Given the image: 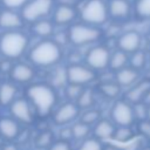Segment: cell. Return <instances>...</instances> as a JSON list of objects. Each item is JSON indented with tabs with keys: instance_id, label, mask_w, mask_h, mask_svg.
Instances as JSON below:
<instances>
[{
	"instance_id": "obj_35",
	"label": "cell",
	"mask_w": 150,
	"mask_h": 150,
	"mask_svg": "<svg viewBox=\"0 0 150 150\" xmlns=\"http://www.w3.org/2000/svg\"><path fill=\"white\" fill-rule=\"evenodd\" d=\"M148 111H149V108H146V104L144 102L135 103V107H134L135 117H137L139 121L145 120L148 117Z\"/></svg>"
},
{
	"instance_id": "obj_12",
	"label": "cell",
	"mask_w": 150,
	"mask_h": 150,
	"mask_svg": "<svg viewBox=\"0 0 150 150\" xmlns=\"http://www.w3.org/2000/svg\"><path fill=\"white\" fill-rule=\"evenodd\" d=\"M109 16L115 20H124L130 15L131 6L129 0H109L108 2Z\"/></svg>"
},
{
	"instance_id": "obj_43",
	"label": "cell",
	"mask_w": 150,
	"mask_h": 150,
	"mask_svg": "<svg viewBox=\"0 0 150 150\" xmlns=\"http://www.w3.org/2000/svg\"><path fill=\"white\" fill-rule=\"evenodd\" d=\"M148 118L150 120V105H149V111H148Z\"/></svg>"
},
{
	"instance_id": "obj_40",
	"label": "cell",
	"mask_w": 150,
	"mask_h": 150,
	"mask_svg": "<svg viewBox=\"0 0 150 150\" xmlns=\"http://www.w3.org/2000/svg\"><path fill=\"white\" fill-rule=\"evenodd\" d=\"M142 102H144L146 105H150V90L146 93V95L144 96V98H143V101Z\"/></svg>"
},
{
	"instance_id": "obj_9",
	"label": "cell",
	"mask_w": 150,
	"mask_h": 150,
	"mask_svg": "<svg viewBox=\"0 0 150 150\" xmlns=\"http://www.w3.org/2000/svg\"><path fill=\"white\" fill-rule=\"evenodd\" d=\"M111 117L118 125H130L135 120L134 108L128 101H117L111 109Z\"/></svg>"
},
{
	"instance_id": "obj_26",
	"label": "cell",
	"mask_w": 150,
	"mask_h": 150,
	"mask_svg": "<svg viewBox=\"0 0 150 150\" xmlns=\"http://www.w3.org/2000/svg\"><path fill=\"white\" fill-rule=\"evenodd\" d=\"M94 104V94L91 89H83L82 94L77 98V105L82 109H89Z\"/></svg>"
},
{
	"instance_id": "obj_8",
	"label": "cell",
	"mask_w": 150,
	"mask_h": 150,
	"mask_svg": "<svg viewBox=\"0 0 150 150\" xmlns=\"http://www.w3.org/2000/svg\"><path fill=\"white\" fill-rule=\"evenodd\" d=\"M67 76L69 83H76L83 86L94 81L95 71L89 66L84 67L81 64H71L67 68Z\"/></svg>"
},
{
	"instance_id": "obj_33",
	"label": "cell",
	"mask_w": 150,
	"mask_h": 150,
	"mask_svg": "<svg viewBox=\"0 0 150 150\" xmlns=\"http://www.w3.org/2000/svg\"><path fill=\"white\" fill-rule=\"evenodd\" d=\"M77 150H103V146L96 138H89L86 139Z\"/></svg>"
},
{
	"instance_id": "obj_34",
	"label": "cell",
	"mask_w": 150,
	"mask_h": 150,
	"mask_svg": "<svg viewBox=\"0 0 150 150\" xmlns=\"http://www.w3.org/2000/svg\"><path fill=\"white\" fill-rule=\"evenodd\" d=\"M66 91H67V96L69 98H79L80 95L82 94L83 91V88L81 84H76V83H69L66 88Z\"/></svg>"
},
{
	"instance_id": "obj_36",
	"label": "cell",
	"mask_w": 150,
	"mask_h": 150,
	"mask_svg": "<svg viewBox=\"0 0 150 150\" xmlns=\"http://www.w3.org/2000/svg\"><path fill=\"white\" fill-rule=\"evenodd\" d=\"M27 2H28V0H2L4 6L6 8H8V9H14V8L23 7Z\"/></svg>"
},
{
	"instance_id": "obj_20",
	"label": "cell",
	"mask_w": 150,
	"mask_h": 150,
	"mask_svg": "<svg viewBox=\"0 0 150 150\" xmlns=\"http://www.w3.org/2000/svg\"><path fill=\"white\" fill-rule=\"evenodd\" d=\"M94 134L97 138H102V139L103 138H110L115 134V128L109 121L103 120L96 124V127L94 129Z\"/></svg>"
},
{
	"instance_id": "obj_3",
	"label": "cell",
	"mask_w": 150,
	"mask_h": 150,
	"mask_svg": "<svg viewBox=\"0 0 150 150\" xmlns=\"http://www.w3.org/2000/svg\"><path fill=\"white\" fill-rule=\"evenodd\" d=\"M28 45L27 36L21 32H7L0 39V52L9 59L19 57L23 54Z\"/></svg>"
},
{
	"instance_id": "obj_29",
	"label": "cell",
	"mask_w": 150,
	"mask_h": 150,
	"mask_svg": "<svg viewBox=\"0 0 150 150\" xmlns=\"http://www.w3.org/2000/svg\"><path fill=\"white\" fill-rule=\"evenodd\" d=\"M89 125L83 123V122H79V123H75L71 128V132H73V137L74 138H77V139H81V138H84L88 134H89Z\"/></svg>"
},
{
	"instance_id": "obj_13",
	"label": "cell",
	"mask_w": 150,
	"mask_h": 150,
	"mask_svg": "<svg viewBox=\"0 0 150 150\" xmlns=\"http://www.w3.org/2000/svg\"><path fill=\"white\" fill-rule=\"evenodd\" d=\"M11 111H12V115L16 120H19L23 123H30L32 122V112H30L28 102L26 100L20 98V100L12 102Z\"/></svg>"
},
{
	"instance_id": "obj_32",
	"label": "cell",
	"mask_w": 150,
	"mask_h": 150,
	"mask_svg": "<svg viewBox=\"0 0 150 150\" xmlns=\"http://www.w3.org/2000/svg\"><path fill=\"white\" fill-rule=\"evenodd\" d=\"M100 120V111L98 110H88L81 116V122L90 125Z\"/></svg>"
},
{
	"instance_id": "obj_16",
	"label": "cell",
	"mask_w": 150,
	"mask_h": 150,
	"mask_svg": "<svg viewBox=\"0 0 150 150\" xmlns=\"http://www.w3.org/2000/svg\"><path fill=\"white\" fill-rule=\"evenodd\" d=\"M22 16L11 9L2 11L0 13V27L5 29H15L22 26Z\"/></svg>"
},
{
	"instance_id": "obj_41",
	"label": "cell",
	"mask_w": 150,
	"mask_h": 150,
	"mask_svg": "<svg viewBox=\"0 0 150 150\" xmlns=\"http://www.w3.org/2000/svg\"><path fill=\"white\" fill-rule=\"evenodd\" d=\"M2 150H16V146L11 144V145H7V146H5Z\"/></svg>"
},
{
	"instance_id": "obj_37",
	"label": "cell",
	"mask_w": 150,
	"mask_h": 150,
	"mask_svg": "<svg viewBox=\"0 0 150 150\" xmlns=\"http://www.w3.org/2000/svg\"><path fill=\"white\" fill-rule=\"evenodd\" d=\"M48 150H71L70 148V144L68 143V141H64V139H61L59 142H55L53 143Z\"/></svg>"
},
{
	"instance_id": "obj_5",
	"label": "cell",
	"mask_w": 150,
	"mask_h": 150,
	"mask_svg": "<svg viewBox=\"0 0 150 150\" xmlns=\"http://www.w3.org/2000/svg\"><path fill=\"white\" fill-rule=\"evenodd\" d=\"M102 33L94 25L89 23H77L69 28L68 38L70 42L75 46H83L97 41Z\"/></svg>"
},
{
	"instance_id": "obj_15",
	"label": "cell",
	"mask_w": 150,
	"mask_h": 150,
	"mask_svg": "<svg viewBox=\"0 0 150 150\" xmlns=\"http://www.w3.org/2000/svg\"><path fill=\"white\" fill-rule=\"evenodd\" d=\"M11 77L15 82L27 83V82H30L34 79V70L28 64L19 63V64H15L12 68V70H11Z\"/></svg>"
},
{
	"instance_id": "obj_2",
	"label": "cell",
	"mask_w": 150,
	"mask_h": 150,
	"mask_svg": "<svg viewBox=\"0 0 150 150\" xmlns=\"http://www.w3.org/2000/svg\"><path fill=\"white\" fill-rule=\"evenodd\" d=\"M60 46L50 40H45L38 43L29 53L30 61L40 67H50L56 64L61 59Z\"/></svg>"
},
{
	"instance_id": "obj_17",
	"label": "cell",
	"mask_w": 150,
	"mask_h": 150,
	"mask_svg": "<svg viewBox=\"0 0 150 150\" xmlns=\"http://www.w3.org/2000/svg\"><path fill=\"white\" fill-rule=\"evenodd\" d=\"M76 16V11L70 5H60L54 12V21L57 25H66L71 22Z\"/></svg>"
},
{
	"instance_id": "obj_25",
	"label": "cell",
	"mask_w": 150,
	"mask_h": 150,
	"mask_svg": "<svg viewBox=\"0 0 150 150\" xmlns=\"http://www.w3.org/2000/svg\"><path fill=\"white\" fill-rule=\"evenodd\" d=\"M135 15L141 20L150 19V0H137L135 5Z\"/></svg>"
},
{
	"instance_id": "obj_11",
	"label": "cell",
	"mask_w": 150,
	"mask_h": 150,
	"mask_svg": "<svg viewBox=\"0 0 150 150\" xmlns=\"http://www.w3.org/2000/svg\"><path fill=\"white\" fill-rule=\"evenodd\" d=\"M79 112H80V107L77 104L64 103L56 110L54 115V121L57 124H66L74 121L79 116Z\"/></svg>"
},
{
	"instance_id": "obj_27",
	"label": "cell",
	"mask_w": 150,
	"mask_h": 150,
	"mask_svg": "<svg viewBox=\"0 0 150 150\" xmlns=\"http://www.w3.org/2000/svg\"><path fill=\"white\" fill-rule=\"evenodd\" d=\"M52 144H53V134L48 130L40 132L38 135V137L35 138V146L36 148L45 149V148L50 146Z\"/></svg>"
},
{
	"instance_id": "obj_14",
	"label": "cell",
	"mask_w": 150,
	"mask_h": 150,
	"mask_svg": "<svg viewBox=\"0 0 150 150\" xmlns=\"http://www.w3.org/2000/svg\"><path fill=\"white\" fill-rule=\"evenodd\" d=\"M150 90V81L149 80H144L138 82L136 86H134L125 95V100L129 103H138L142 102L144 96L146 95V93Z\"/></svg>"
},
{
	"instance_id": "obj_46",
	"label": "cell",
	"mask_w": 150,
	"mask_h": 150,
	"mask_svg": "<svg viewBox=\"0 0 150 150\" xmlns=\"http://www.w3.org/2000/svg\"><path fill=\"white\" fill-rule=\"evenodd\" d=\"M149 59H150V54H149Z\"/></svg>"
},
{
	"instance_id": "obj_4",
	"label": "cell",
	"mask_w": 150,
	"mask_h": 150,
	"mask_svg": "<svg viewBox=\"0 0 150 150\" xmlns=\"http://www.w3.org/2000/svg\"><path fill=\"white\" fill-rule=\"evenodd\" d=\"M108 16V5L103 0H88L81 9V19L89 25H102Z\"/></svg>"
},
{
	"instance_id": "obj_23",
	"label": "cell",
	"mask_w": 150,
	"mask_h": 150,
	"mask_svg": "<svg viewBox=\"0 0 150 150\" xmlns=\"http://www.w3.org/2000/svg\"><path fill=\"white\" fill-rule=\"evenodd\" d=\"M128 53L123 52V50H117L111 56H110V62H109V67L112 70H120L122 68L125 67L127 62H128Z\"/></svg>"
},
{
	"instance_id": "obj_38",
	"label": "cell",
	"mask_w": 150,
	"mask_h": 150,
	"mask_svg": "<svg viewBox=\"0 0 150 150\" xmlns=\"http://www.w3.org/2000/svg\"><path fill=\"white\" fill-rule=\"evenodd\" d=\"M138 130L148 138H150V120L146 121V120H142L139 121V124H138Z\"/></svg>"
},
{
	"instance_id": "obj_28",
	"label": "cell",
	"mask_w": 150,
	"mask_h": 150,
	"mask_svg": "<svg viewBox=\"0 0 150 150\" xmlns=\"http://www.w3.org/2000/svg\"><path fill=\"white\" fill-rule=\"evenodd\" d=\"M145 62H146V55H145L144 52H142V50L138 49V50H136V52L132 53V56L130 59L131 67H134L135 69L139 70V69H142L144 67Z\"/></svg>"
},
{
	"instance_id": "obj_22",
	"label": "cell",
	"mask_w": 150,
	"mask_h": 150,
	"mask_svg": "<svg viewBox=\"0 0 150 150\" xmlns=\"http://www.w3.org/2000/svg\"><path fill=\"white\" fill-rule=\"evenodd\" d=\"M33 30L36 35L42 36V38H47V36H50L53 34L54 27H53V23L50 21L41 19V20L35 21V23L33 26Z\"/></svg>"
},
{
	"instance_id": "obj_24",
	"label": "cell",
	"mask_w": 150,
	"mask_h": 150,
	"mask_svg": "<svg viewBox=\"0 0 150 150\" xmlns=\"http://www.w3.org/2000/svg\"><path fill=\"white\" fill-rule=\"evenodd\" d=\"M98 90L108 98H115L121 91V86L117 82H103L100 84Z\"/></svg>"
},
{
	"instance_id": "obj_31",
	"label": "cell",
	"mask_w": 150,
	"mask_h": 150,
	"mask_svg": "<svg viewBox=\"0 0 150 150\" xmlns=\"http://www.w3.org/2000/svg\"><path fill=\"white\" fill-rule=\"evenodd\" d=\"M66 81H68V76H67V69H57L54 75H53V79H52V83L56 87H60V86H64L66 84Z\"/></svg>"
},
{
	"instance_id": "obj_21",
	"label": "cell",
	"mask_w": 150,
	"mask_h": 150,
	"mask_svg": "<svg viewBox=\"0 0 150 150\" xmlns=\"http://www.w3.org/2000/svg\"><path fill=\"white\" fill-rule=\"evenodd\" d=\"M16 94V88L14 84L11 83H4L0 87V104L7 105L12 104L14 97Z\"/></svg>"
},
{
	"instance_id": "obj_39",
	"label": "cell",
	"mask_w": 150,
	"mask_h": 150,
	"mask_svg": "<svg viewBox=\"0 0 150 150\" xmlns=\"http://www.w3.org/2000/svg\"><path fill=\"white\" fill-rule=\"evenodd\" d=\"M61 137H62V139H64V141H68L69 138H71V137H73L71 129H63V130L61 131Z\"/></svg>"
},
{
	"instance_id": "obj_44",
	"label": "cell",
	"mask_w": 150,
	"mask_h": 150,
	"mask_svg": "<svg viewBox=\"0 0 150 150\" xmlns=\"http://www.w3.org/2000/svg\"><path fill=\"white\" fill-rule=\"evenodd\" d=\"M148 41H149V42H150V34H149V35H148Z\"/></svg>"
},
{
	"instance_id": "obj_19",
	"label": "cell",
	"mask_w": 150,
	"mask_h": 150,
	"mask_svg": "<svg viewBox=\"0 0 150 150\" xmlns=\"http://www.w3.org/2000/svg\"><path fill=\"white\" fill-rule=\"evenodd\" d=\"M0 134L8 139H13L19 134V125L18 123L8 117L0 120Z\"/></svg>"
},
{
	"instance_id": "obj_18",
	"label": "cell",
	"mask_w": 150,
	"mask_h": 150,
	"mask_svg": "<svg viewBox=\"0 0 150 150\" xmlns=\"http://www.w3.org/2000/svg\"><path fill=\"white\" fill-rule=\"evenodd\" d=\"M138 77V70L134 67H124L120 70H117L116 74V82L121 87H128L136 82Z\"/></svg>"
},
{
	"instance_id": "obj_30",
	"label": "cell",
	"mask_w": 150,
	"mask_h": 150,
	"mask_svg": "<svg viewBox=\"0 0 150 150\" xmlns=\"http://www.w3.org/2000/svg\"><path fill=\"white\" fill-rule=\"evenodd\" d=\"M131 137H132V131L128 128V125H121V128L115 130V134H114V138L120 142L129 141Z\"/></svg>"
},
{
	"instance_id": "obj_1",
	"label": "cell",
	"mask_w": 150,
	"mask_h": 150,
	"mask_svg": "<svg viewBox=\"0 0 150 150\" xmlns=\"http://www.w3.org/2000/svg\"><path fill=\"white\" fill-rule=\"evenodd\" d=\"M27 97L34 104L40 116H47L56 103V95L52 87L47 84H33L27 89Z\"/></svg>"
},
{
	"instance_id": "obj_10",
	"label": "cell",
	"mask_w": 150,
	"mask_h": 150,
	"mask_svg": "<svg viewBox=\"0 0 150 150\" xmlns=\"http://www.w3.org/2000/svg\"><path fill=\"white\" fill-rule=\"evenodd\" d=\"M141 35L136 30H128L125 33H123L118 40H117V46L121 50L125 52V53H134L136 50L139 49L141 46Z\"/></svg>"
},
{
	"instance_id": "obj_7",
	"label": "cell",
	"mask_w": 150,
	"mask_h": 150,
	"mask_svg": "<svg viewBox=\"0 0 150 150\" xmlns=\"http://www.w3.org/2000/svg\"><path fill=\"white\" fill-rule=\"evenodd\" d=\"M110 56L111 55L108 48H105L104 46H96L88 52L86 61L87 64L94 70H101L109 66Z\"/></svg>"
},
{
	"instance_id": "obj_45",
	"label": "cell",
	"mask_w": 150,
	"mask_h": 150,
	"mask_svg": "<svg viewBox=\"0 0 150 150\" xmlns=\"http://www.w3.org/2000/svg\"><path fill=\"white\" fill-rule=\"evenodd\" d=\"M143 150H150V148H145V149H143Z\"/></svg>"
},
{
	"instance_id": "obj_6",
	"label": "cell",
	"mask_w": 150,
	"mask_h": 150,
	"mask_svg": "<svg viewBox=\"0 0 150 150\" xmlns=\"http://www.w3.org/2000/svg\"><path fill=\"white\" fill-rule=\"evenodd\" d=\"M53 0H30L22 8V18L26 21L35 22L48 15L53 8Z\"/></svg>"
},
{
	"instance_id": "obj_42",
	"label": "cell",
	"mask_w": 150,
	"mask_h": 150,
	"mask_svg": "<svg viewBox=\"0 0 150 150\" xmlns=\"http://www.w3.org/2000/svg\"><path fill=\"white\" fill-rule=\"evenodd\" d=\"M103 150H118V149H116L115 146H111V145H109V146H107L105 149H103Z\"/></svg>"
}]
</instances>
